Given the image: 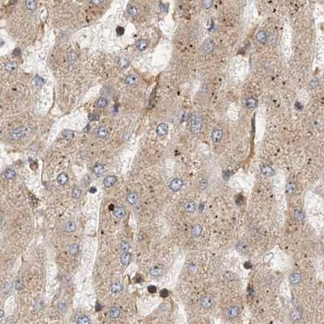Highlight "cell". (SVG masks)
<instances>
[{"instance_id": "3957f363", "label": "cell", "mask_w": 324, "mask_h": 324, "mask_svg": "<svg viewBox=\"0 0 324 324\" xmlns=\"http://www.w3.org/2000/svg\"><path fill=\"white\" fill-rule=\"evenodd\" d=\"M182 186H183V182L182 180L180 178H175L170 182V190H172L173 191H178L179 190H181Z\"/></svg>"}, {"instance_id": "e575fe53", "label": "cell", "mask_w": 324, "mask_h": 324, "mask_svg": "<svg viewBox=\"0 0 324 324\" xmlns=\"http://www.w3.org/2000/svg\"><path fill=\"white\" fill-rule=\"evenodd\" d=\"M71 195H72V197L74 198V199H78L80 198V195H81V190H80V189H79V187H74V188H73V190H72V191H71Z\"/></svg>"}, {"instance_id": "f6af8a7d", "label": "cell", "mask_w": 324, "mask_h": 324, "mask_svg": "<svg viewBox=\"0 0 324 324\" xmlns=\"http://www.w3.org/2000/svg\"><path fill=\"white\" fill-rule=\"evenodd\" d=\"M148 291L150 293H155L156 292V287L154 285H150V286L148 287Z\"/></svg>"}, {"instance_id": "7bdbcfd3", "label": "cell", "mask_w": 324, "mask_h": 324, "mask_svg": "<svg viewBox=\"0 0 324 324\" xmlns=\"http://www.w3.org/2000/svg\"><path fill=\"white\" fill-rule=\"evenodd\" d=\"M293 190H294V185L292 183L288 184V186H286V191L288 193H290V192H292Z\"/></svg>"}, {"instance_id": "603a6c76", "label": "cell", "mask_w": 324, "mask_h": 324, "mask_svg": "<svg viewBox=\"0 0 324 324\" xmlns=\"http://www.w3.org/2000/svg\"><path fill=\"white\" fill-rule=\"evenodd\" d=\"M247 248H248V246H247V244H246V242L244 241H241L238 242V244L237 245V250L240 252V253L241 254H244L246 252V250H247Z\"/></svg>"}, {"instance_id": "d4e9b609", "label": "cell", "mask_w": 324, "mask_h": 324, "mask_svg": "<svg viewBox=\"0 0 324 324\" xmlns=\"http://www.w3.org/2000/svg\"><path fill=\"white\" fill-rule=\"evenodd\" d=\"M127 201L130 204H135L138 201V195L134 192H131L127 195Z\"/></svg>"}, {"instance_id": "b9f144b4", "label": "cell", "mask_w": 324, "mask_h": 324, "mask_svg": "<svg viewBox=\"0 0 324 324\" xmlns=\"http://www.w3.org/2000/svg\"><path fill=\"white\" fill-rule=\"evenodd\" d=\"M88 119L90 121H97L99 120V115L96 114H91L88 115Z\"/></svg>"}, {"instance_id": "60d3db41", "label": "cell", "mask_w": 324, "mask_h": 324, "mask_svg": "<svg viewBox=\"0 0 324 324\" xmlns=\"http://www.w3.org/2000/svg\"><path fill=\"white\" fill-rule=\"evenodd\" d=\"M16 288L18 290H20L24 288V284H23V281L21 280H17L16 282Z\"/></svg>"}, {"instance_id": "ac0fdd59", "label": "cell", "mask_w": 324, "mask_h": 324, "mask_svg": "<svg viewBox=\"0 0 324 324\" xmlns=\"http://www.w3.org/2000/svg\"><path fill=\"white\" fill-rule=\"evenodd\" d=\"M184 208H185L186 212H187L193 213L194 211H195V203L193 201L186 202V203L184 204Z\"/></svg>"}, {"instance_id": "44dd1931", "label": "cell", "mask_w": 324, "mask_h": 324, "mask_svg": "<svg viewBox=\"0 0 324 324\" xmlns=\"http://www.w3.org/2000/svg\"><path fill=\"white\" fill-rule=\"evenodd\" d=\"M301 277L300 274H298V273L292 274L290 276V278H289V281H290L291 284H292V285H297V284H299L301 282Z\"/></svg>"}, {"instance_id": "2e32d148", "label": "cell", "mask_w": 324, "mask_h": 324, "mask_svg": "<svg viewBox=\"0 0 324 324\" xmlns=\"http://www.w3.org/2000/svg\"><path fill=\"white\" fill-rule=\"evenodd\" d=\"M68 180H69V177H68V175H67V174H65V173H62V174H60L58 176V178H57V182H58V183L60 184V185H65V184L68 182Z\"/></svg>"}, {"instance_id": "f1b7e54d", "label": "cell", "mask_w": 324, "mask_h": 324, "mask_svg": "<svg viewBox=\"0 0 324 324\" xmlns=\"http://www.w3.org/2000/svg\"><path fill=\"white\" fill-rule=\"evenodd\" d=\"M17 67V63L16 62H9L5 65V70L8 72H12Z\"/></svg>"}, {"instance_id": "7402d4cb", "label": "cell", "mask_w": 324, "mask_h": 324, "mask_svg": "<svg viewBox=\"0 0 324 324\" xmlns=\"http://www.w3.org/2000/svg\"><path fill=\"white\" fill-rule=\"evenodd\" d=\"M3 175L6 179L12 180V179H13V178H16V173L14 171V170H12V169H8V170H6L5 171H4Z\"/></svg>"}, {"instance_id": "4316f807", "label": "cell", "mask_w": 324, "mask_h": 324, "mask_svg": "<svg viewBox=\"0 0 324 324\" xmlns=\"http://www.w3.org/2000/svg\"><path fill=\"white\" fill-rule=\"evenodd\" d=\"M107 105H108V101L105 97H100L96 102V106L97 108H100V109L106 107Z\"/></svg>"}, {"instance_id": "f907efd6", "label": "cell", "mask_w": 324, "mask_h": 324, "mask_svg": "<svg viewBox=\"0 0 324 324\" xmlns=\"http://www.w3.org/2000/svg\"><path fill=\"white\" fill-rule=\"evenodd\" d=\"M13 54L15 56H20V49H16L14 51H13Z\"/></svg>"}, {"instance_id": "bcb514c9", "label": "cell", "mask_w": 324, "mask_h": 324, "mask_svg": "<svg viewBox=\"0 0 324 324\" xmlns=\"http://www.w3.org/2000/svg\"><path fill=\"white\" fill-rule=\"evenodd\" d=\"M34 81H35L36 84H37V85H41V84H43L44 83V80L42 79V78H41V77H36L35 79H34Z\"/></svg>"}, {"instance_id": "f5cc1de1", "label": "cell", "mask_w": 324, "mask_h": 324, "mask_svg": "<svg viewBox=\"0 0 324 324\" xmlns=\"http://www.w3.org/2000/svg\"><path fill=\"white\" fill-rule=\"evenodd\" d=\"M103 3H104L103 1H96V2H92V3H95V4Z\"/></svg>"}, {"instance_id": "5b68a950", "label": "cell", "mask_w": 324, "mask_h": 324, "mask_svg": "<svg viewBox=\"0 0 324 324\" xmlns=\"http://www.w3.org/2000/svg\"><path fill=\"white\" fill-rule=\"evenodd\" d=\"M214 49V44L212 42V40H206L205 41L203 44V46H202V51L203 53H210L211 51H212Z\"/></svg>"}, {"instance_id": "8fae6325", "label": "cell", "mask_w": 324, "mask_h": 324, "mask_svg": "<svg viewBox=\"0 0 324 324\" xmlns=\"http://www.w3.org/2000/svg\"><path fill=\"white\" fill-rule=\"evenodd\" d=\"M130 260H131V254L128 252H123L120 257V261L122 264L127 266L130 263Z\"/></svg>"}, {"instance_id": "ee69618b", "label": "cell", "mask_w": 324, "mask_h": 324, "mask_svg": "<svg viewBox=\"0 0 324 324\" xmlns=\"http://www.w3.org/2000/svg\"><path fill=\"white\" fill-rule=\"evenodd\" d=\"M124 28H123V27H121V26H119L118 28H116V32H117V34L119 36H122L123 35V33H124Z\"/></svg>"}, {"instance_id": "7a4b0ae2", "label": "cell", "mask_w": 324, "mask_h": 324, "mask_svg": "<svg viewBox=\"0 0 324 324\" xmlns=\"http://www.w3.org/2000/svg\"><path fill=\"white\" fill-rule=\"evenodd\" d=\"M26 128H18L12 131L11 133V137L14 140H19L24 136L26 133Z\"/></svg>"}, {"instance_id": "7c38bea8", "label": "cell", "mask_w": 324, "mask_h": 324, "mask_svg": "<svg viewBox=\"0 0 324 324\" xmlns=\"http://www.w3.org/2000/svg\"><path fill=\"white\" fill-rule=\"evenodd\" d=\"M148 46V41L145 39L139 40L138 41L136 42V47L140 51L145 50Z\"/></svg>"}, {"instance_id": "6da1fadb", "label": "cell", "mask_w": 324, "mask_h": 324, "mask_svg": "<svg viewBox=\"0 0 324 324\" xmlns=\"http://www.w3.org/2000/svg\"><path fill=\"white\" fill-rule=\"evenodd\" d=\"M190 131L193 133L199 132L202 128V120L201 118L198 115H194L190 122Z\"/></svg>"}, {"instance_id": "d6a6232c", "label": "cell", "mask_w": 324, "mask_h": 324, "mask_svg": "<svg viewBox=\"0 0 324 324\" xmlns=\"http://www.w3.org/2000/svg\"><path fill=\"white\" fill-rule=\"evenodd\" d=\"M127 12H128L129 15L131 17H135V16L138 15V10H137V8L134 7V6H131V5L127 8Z\"/></svg>"}, {"instance_id": "83f0119b", "label": "cell", "mask_w": 324, "mask_h": 324, "mask_svg": "<svg viewBox=\"0 0 324 324\" xmlns=\"http://www.w3.org/2000/svg\"><path fill=\"white\" fill-rule=\"evenodd\" d=\"M77 324H90V319L86 315H81L77 318L76 321Z\"/></svg>"}, {"instance_id": "681fc988", "label": "cell", "mask_w": 324, "mask_h": 324, "mask_svg": "<svg viewBox=\"0 0 324 324\" xmlns=\"http://www.w3.org/2000/svg\"><path fill=\"white\" fill-rule=\"evenodd\" d=\"M295 217H296L297 220H301V218H303V214H302L301 212L298 211V212H296V213H295Z\"/></svg>"}, {"instance_id": "8d00e7d4", "label": "cell", "mask_w": 324, "mask_h": 324, "mask_svg": "<svg viewBox=\"0 0 324 324\" xmlns=\"http://www.w3.org/2000/svg\"><path fill=\"white\" fill-rule=\"evenodd\" d=\"M120 247H121V250H122L123 252H127V251L129 250V249L130 248V243H129V241H122Z\"/></svg>"}, {"instance_id": "52a82bcc", "label": "cell", "mask_w": 324, "mask_h": 324, "mask_svg": "<svg viewBox=\"0 0 324 324\" xmlns=\"http://www.w3.org/2000/svg\"><path fill=\"white\" fill-rule=\"evenodd\" d=\"M113 213H114V215L116 217L121 219V218L125 216V215H126V210H125V208L123 207L119 206L117 207H114V209L113 211Z\"/></svg>"}, {"instance_id": "816d5d0a", "label": "cell", "mask_w": 324, "mask_h": 324, "mask_svg": "<svg viewBox=\"0 0 324 324\" xmlns=\"http://www.w3.org/2000/svg\"><path fill=\"white\" fill-rule=\"evenodd\" d=\"M89 191H90V193H96L97 192V189H96V187H91Z\"/></svg>"}, {"instance_id": "30bf717a", "label": "cell", "mask_w": 324, "mask_h": 324, "mask_svg": "<svg viewBox=\"0 0 324 324\" xmlns=\"http://www.w3.org/2000/svg\"><path fill=\"white\" fill-rule=\"evenodd\" d=\"M223 136V131L220 129H216V130H214L212 131V138L213 140L214 143H218L221 141V139H222Z\"/></svg>"}, {"instance_id": "484cf974", "label": "cell", "mask_w": 324, "mask_h": 324, "mask_svg": "<svg viewBox=\"0 0 324 324\" xmlns=\"http://www.w3.org/2000/svg\"><path fill=\"white\" fill-rule=\"evenodd\" d=\"M121 311L118 307H112L110 310V316L112 318H118L120 316Z\"/></svg>"}, {"instance_id": "9a60e30c", "label": "cell", "mask_w": 324, "mask_h": 324, "mask_svg": "<svg viewBox=\"0 0 324 324\" xmlns=\"http://www.w3.org/2000/svg\"><path fill=\"white\" fill-rule=\"evenodd\" d=\"M123 285L120 282H115L111 285V292L113 293H119L123 291Z\"/></svg>"}, {"instance_id": "cb8c5ba5", "label": "cell", "mask_w": 324, "mask_h": 324, "mask_svg": "<svg viewBox=\"0 0 324 324\" xmlns=\"http://www.w3.org/2000/svg\"><path fill=\"white\" fill-rule=\"evenodd\" d=\"M76 229V225L74 221H68L65 225V230L68 233L75 232Z\"/></svg>"}, {"instance_id": "1f68e13d", "label": "cell", "mask_w": 324, "mask_h": 324, "mask_svg": "<svg viewBox=\"0 0 324 324\" xmlns=\"http://www.w3.org/2000/svg\"><path fill=\"white\" fill-rule=\"evenodd\" d=\"M69 252L72 255H76L78 254V252H79V245H77V244H75V243L71 244L70 245V247H69Z\"/></svg>"}, {"instance_id": "5bb4252c", "label": "cell", "mask_w": 324, "mask_h": 324, "mask_svg": "<svg viewBox=\"0 0 324 324\" xmlns=\"http://www.w3.org/2000/svg\"><path fill=\"white\" fill-rule=\"evenodd\" d=\"M261 172H262V174H264V175H266V176H269V177L272 176V175H274V174H275V172H274L273 169L270 165L262 166V168H261Z\"/></svg>"}, {"instance_id": "ba28073f", "label": "cell", "mask_w": 324, "mask_h": 324, "mask_svg": "<svg viewBox=\"0 0 324 324\" xmlns=\"http://www.w3.org/2000/svg\"><path fill=\"white\" fill-rule=\"evenodd\" d=\"M168 130H169V127L167 126V124H165V123H161L156 127V133L159 135L163 136V135H165L168 133Z\"/></svg>"}, {"instance_id": "74e56055", "label": "cell", "mask_w": 324, "mask_h": 324, "mask_svg": "<svg viewBox=\"0 0 324 324\" xmlns=\"http://www.w3.org/2000/svg\"><path fill=\"white\" fill-rule=\"evenodd\" d=\"M63 136L65 137L66 139H71L73 138V136H74V132L72 131V130H65L63 132Z\"/></svg>"}, {"instance_id": "d590c367", "label": "cell", "mask_w": 324, "mask_h": 324, "mask_svg": "<svg viewBox=\"0 0 324 324\" xmlns=\"http://www.w3.org/2000/svg\"><path fill=\"white\" fill-rule=\"evenodd\" d=\"M246 106L249 109H254L256 105V100L253 97H250L246 100Z\"/></svg>"}, {"instance_id": "f35d334b", "label": "cell", "mask_w": 324, "mask_h": 324, "mask_svg": "<svg viewBox=\"0 0 324 324\" xmlns=\"http://www.w3.org/2000/svg\"><path fill=\"white\" fill-rule=\"evenodd\" d=\"M128 63H129V61L127 59H125V58H121L119 59V66L121 67H123V68L127 67L128 66Z\"/></svg>"}, {"instance_id": "9c48e42d", "label": "cell", "mask_w": 324, "mask_h": 324, "mask_svg": "<svg viewBox=\"0 0 324 324\" xmlns=\"http://www.w3.org/2000/svg\"><path fill=\"white\" fill-rule=\"evenodd\" d=\"M116 182H117V178L115 176H108L104 179L103 183L105 187H111L114 185Z\"/></svg>"}, {"instance_id": "7dc6e473", "label": "cell", "mask_w": 324, "mask_h": 324, "mask_svg": "<svg viewBox=\"0 0 324 324\" xmlns=\"http://www.w3.org/2000/svg\"><path fill=\"white\" fill-rule=\"evenodd\" d=\"M169 296V291L167 289H162L161 291V296L162 297H167Z\"/></svg>"}, {"instance_id": "f546056e", "label": "cell", "mask_w": 324, "mask_h": 324, "mask_svg": "<svg viewBox=\"0 0 324 324\" xmlns=\"http://www.w3.org/2000/svg\"><path fill=\"white\" fill-rule=\"evenodd\" d=\"M108 134V130L105 127H101L97 130V136L99 138H105Z\"/></svg>"}, {"instance_id": "d6986e66", "label": "cell", "mask_w": 324, "mask_h": 324, "mask_svg": "<svg viewBox=\"0 0 324 324\" xmlns=\"http://www.w3.org/2000/svg\"><path fill=\"white\" fill-rule=\"evenodd\" d=\"M126 83L128 85H135L138 83V77L133 74L127 75V77L126 78Z\"/></svg>"}, {"instance_id": "ffe728a7", "label": "cell", "mask_w": 324, "mask_h": 324, "mask_svg": "<svg viewBox=\"0 0 324 324\" xmlns=\"http://www.w3.org/2000/svg\"><path fill=\"white\" fill-rule=\"evenodd\" d=\"M104 171H105V167H104L103 165L100 164V163L96 164L95 166L93 167V172H94V174H95L97 176H101V175H102L103 173H104Z\"/></svg>"}, {"instance_id": "c3c4849f", "label": "cell", "mask_w": 324, "mask_h": 324, "mask_svg": "<svg viewBox=\"0 0 324 324\" xmlns=\"http://www.w3.org/2000/svg\"><path fill=\"white\" fill-rule=\"evenodd\" d=\"M212 3H213V2H212V1H204V2H203V5L205 7V8H210L212 5Z\"/></svg>"}, {"instance_id": "4fadbf2b", "label": "cell", "mask_w": 324, "mask_h": 324, "mask_svg": "<svg viewBox=\"0 0 324 324\" xmlns=\"http://www.w3.org/2000/svg\"><path fill=\"white\" fill-rule=\"evenodd\" d=\"M162 273H163V269L161 267H153L149 271V274L152 276L154 277H158L161 276Z\"/></svg>"}, {"instance_id": "4dcf8cb0", "label": "cell", "mask_w": 324, "mask_h": 324, "mask_svg": "<svg viewBox=\"0 0 324 324\" xmlns=\"http://www.w3.org/2000/svg\"><path fill=\"white\" fill-rule=\"evenodd\" d=\"M201 233H202V227L199 225H194V227H193V229H192V231H191L192 235L194 236V237H199V236L201 234Z\"/></svg>"}, {"instance_id": "836d02e7", "label": "cell", "mask_w": 324, "mask_h": 324, "mask_svg": "<svg viewBox=\"0 0 324 324\" xmlns=\"http://www.w3.org/2000/svg\"><path fill=\"white\" fill-rule=\"evenodd\" d=\"M25 5L28 8V10L30 11H34L36 8H37V3L35 1H32V0H28L25 2Z\"/></svg>"}, {"instance_id": "277c9868", "label": "cell", "mask_w": 324, "mask_h": 324, "mask_svg": "<svg viewBox=\"0 0 324 324\" xmlns=\"http://www.w3.org/2000/svg\"><path fill=\"white\" fill-rule=\"evenodd\" d=\"M239 314H240V309H239V307L234 306V305L233 306H230L227 310V312H226L227 317L229 318H237L239 315Z\"/></svg>"}, {"instance_id": "ab89813d", "label": "cell", "mask_w": 324, "mask_h": 324, "mask_svg": "<svg viewBox=\"0 0 324 324\" xmlns=\"http://www.w3.org/2000/svg\"><path fill=\"white\" fill-rule=\"evenodd\" d=\"M76 58H77V55H76L75 51H70L68 53V59H69L70 61L73 62V61H75L76 59Z\"/></svg>"}, {"instance_id": "8992f818", "label": "cell", "mask_w": 324, "mask_h": 324, "mask_svg": "<svg viewBox=\"0 0 324 324\" xmlns=\"http://www.w3.org/2000/svg\"><path fill=\"white\" fill-rule=\"evenodd\" d=\"M200 304H201V305L203 308L209 309L212 306L213 301L212 299V297H210V296H204V297H203L201 300H200Z\"/></svg>"}, {"instance_id": "e0dca14e", "label": "cell", "mask_w": 324, "mask_h": 324, "mask_svg": "<svg viewBox=\"0 0 324 324\" xmlns=\"http://www.w3.org/2000/svg\"><path fill=\"white\" fill-rule=\"evenodd\" d=\"M256 39L261 44H264L267 40V36L264 31H259L256 35Z\"/></svg>"}]
</instances>
